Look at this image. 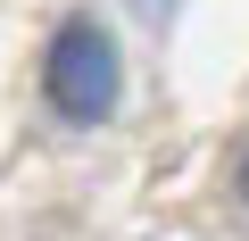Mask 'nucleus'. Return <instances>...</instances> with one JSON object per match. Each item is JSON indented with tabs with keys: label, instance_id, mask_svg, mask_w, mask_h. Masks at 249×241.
<instances>
[{
	"label": "nucleus",
	"instance_id": "nucleus-1",
	"mask_svg": "<svg viewBox=\"0 0 249 241\" xmlns=\"http://www.w3.org/2000/svg\"><path fill=\"white\" fill-rule=\"evenodd\" d=\"M42 92H50V108L67 116V125H100V116H116V100H124V58H116V34H108L100 17H67V25L50 34Z\"/></svg>",
	"mask_w": 249,
	"mask_h": 241
},
{
	"label": "nucleus",
	"instance_id": "nucleus-2",
	"mask_svg": "<svg viewBox=\"0 0 249 241\" xmlns=\"http://www.w3.org/2000/svg\"><path fill=\"white\" fill-rule=\"evenodd\" d=\"M124 9H133V17H150V25H166V17L183 9V0H124Z\"/></svg>",
	"mask_w": 249,
	"mask_h": 241
},
{
	"label": "nucleus",
	"instance_id": "nucleus-3",
	"mask_svg": "<svg viewBox=\"0 0 249 241\" xmlns=\"http://www.w3.org/2000/svg\"><path fill=\"white\" fill-rule=\"evenodd\" d=\"M241 191H249V150H241Z\"/></svg>",
	"mask_w": 249,
	"mask_h": 241
}]
</instances>
